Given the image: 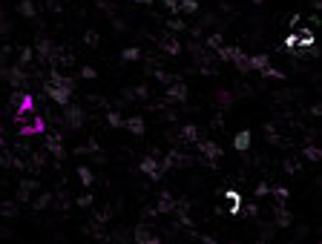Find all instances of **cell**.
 Segmentation results:
<instances>
[{
	"mask_svg": "<svg viewBox=\"0 0 322 244\" xmlns=\"http://www.w3.org/2000/svg\"><path fill=\"white\" fill-rule=\"evenodd\" d=\"M84 121H87V112H84V106L72 104V101L63 106V124H66L69 130H80V127H84Z\"/></svg>",
	"mask_w": 322,
	"mask_h": 244,
	"instance_id": "obj_1",
	"label": "cell"
},
{
	"mask_svg": "<svg viewBox=\"0 0 322 244\" xmlns=\"http://www.w3.org/2000/svg\"><path fill=\"white\" fill-rule=\"evenodd\" d=\"M187 95H190L187 84H184V80H173L170 87H167V92H164V101H167V104H184Z\"/></svg>",
	"mask_w": 322,
	"mask_h": 244,
	"instance_id": "obj_2",
	"label": "cell"
},
{
	"mask_svg": "<svg viewBox=\"0 0 322 244\" xmlns=\"http://www.w3.org/2000/svg\"><path fill=\"white\" fill-rule=\"evenodd\" d=\"M196 147L202 152V158L207 161V167H216V161L222 158V147L216 141H196Z\"/></svg>",
	"mask_w": 322,
	"mask_h": 244,
	"instance_id": "obj_3",
	"label": "cell"
},
{
	"mask_svg": "<svg viewBox=\"0 0 322 244\" xmlns=\"http://www.w3.org/2000/svg\"><path fill=\"white\" fill-rule=\"evenodd\" d=\"M190 164H193L190 155H184V152H179V149H170L167 158H164L158 167H161V173H167V170H173V167H190Z\"/></svg>",
	"mask_w": 322,
	"mask_h": 244,
	"instance_id": "obj_4",
	"label": "cell"
},
{
	"mask_svg": "<svg viewBox=\"0 0 322 244\" xmlns=\"http://www.w3.org/2000/svg\"><path fill=\"white\" fill-rule=\"evenodd\" d=\"M173 207H176V198H173V192H161L158 201H155V207L147 210V216H167V213H173Z\"/></svg>",
	"mask_w": 322,
	"mask_h": 244,
	"instance_id": "obj_5",
	"label": "cell"
},
{
	"mask_svg": "<svg viewBox=\"0 0 322 244\" xmlns=\"http://www.w3.org/2000/svg\"><path fill=\"white\" fill-rule=\"evenodd\" d=\"M138 170H141L144 175H147V178H152V181H158L161 175V167H158V161H155V155H144L141 161H138Z\"/></svg>",
	"mask_w": 322,
	"mask_h": 244,
	"instance_id": "obj_6",
	"label": "cell"
},
{
	"mask_svg": "<svg viewBox=\"0 0 322 244\" xmlns=\"http://www.w3.org/2000/svg\"><path fill=\"white\" fill-rule=\"evenodd\" d=\"M44 147L49 149V152H52V155L58 158V161H63V158H66V149H63V144H61V135H58V132H49V135H46Z\"/></svg>",
	"mask_w": 322,
	"mask_h": 244,
	"instance_id": "obj_7",
	"label": "cell"
},
{
	"mask_svg": "<svg viewBox=\"0 0 322 244\" xmlns=\"http://www.w3.org/2000/svg\"><path fill=\"white\" fill-rule=\"evenodd\" d=\"M46 84H52V87H61V89H66V92H75V80L69 78V75H63V72H58V69H52L49 72V80Z\"/></svg>",
	"mask_w": 322,
	"mask_h": 244,
	"instance_id": "obj_8",
	"label": "cell"
},
{
	"mask_svg": "<svg viewBox=\"0 0 322 244\" xmlns=\"http://www.w3.org/2000/svg\"><path fill=\"white\" fill-rule=\"evenodd\" d=\"M44 92H46V95H49V98H52V101H55V104H58V106H66V104H69V92H66V89H61V87H52V84H44Z\"/></svg>",
	"mask_w": 322,
	"mask_h": 244,
	"instance_id": "obj_9",
	"label": "cell"
},
{
	"mask_svg": "<svg viewBox=\"0 0 322 244\" xmlns=\"http://www.w3.org/2000/svg\"><path fill=\"white\" fill-rule=\"evenodd\" d=\"M124 130H130L135 138H141L144 132H147V124H144L141 115H133V118H124Z\"/></svg>",
	"mask_w": 322,
	"mask_h": 244,
	"instance_id": "obj_10",
	"label": "cell"
},
{
	"mask_svg": "<svg viewBox=\"0 0 322 244\" xmlns=\"http://www.w3.org/2000/svg\"><path fill=\"white\" fill-rule=\"evenodd\" d=\"M37 187H41V184H37L35 178H23V181H20V190H18V201H20V204H26Z\"/></svg>",
	"mask_w": 322,
	"mask_h": 244,
	"instance_id": "obj_11",
	"label": "cell"
},
{
	"mask_svg": "<svg viewBox=\"0 0 322 244\" xmlns=\"http://www.w3.org/2000/svg\"><path fill=\"white\" fill-rule=\"evenodd\" d=\"M6 78H9V84H12L15 89H20V87H23V84L29 80V75L23 72V66H12V69L6 72Z\"/></svg>",
	"mask_w": 322,
	"mask_h": 244,
	"instance_id": "obj_12",
	"label": "cell"
},
{
	"mask_svg": "<svg viewBox=\"0 0 322 244\" xmlns=\"http://www.w3.org/2000/svg\"><path fill=\"white\" fill-rule=\"evenodd\" d=\"M291 221H294L291 210H288L285 204H279V207L273 210V224H276V227H291Z\"/></svg>",
	"mask_w": 322,
	"mask_h": 244,
	"instance_id": "obj_13",
	"label": "cell"
},
{
	"mask_svg": "<svg viewBox=\"0 0 322 244\" xmlns=\"http://www.w3.org/2000/svg\"><path fill=\"white\" fill-rule=\"evenodd\" d=\"M179 138L184 141V144H196V141H202L198 138V127L196 124H184V127L179 130Z\"/></svg>",
	"mask_w": 322,
	"mask_h": 244,
	"instance_id": "obj_14",
	"label": "cell"
},
{
	"mask_svg": "<svg viewBox=\"0 0 322 244\" xmlns=\"http://www.w3.org/2000/svg\"><path fill=\"white\" fill-rule=\"evenodd\" d=\"M248 66L251 72H262L265 66H270V58L268 55H248Z\"/></svg>",
	"mask_w": 322,
	"mask_h": 244,
	"instance_id": "obj_15",
	"label": "cell"
},
{
	"mask_svg": "<svg viewBox=\"0 0 322 244\" xmlns=\"http://www.w3.org/2000/svg\"><path fill=\"white\" fill-rule=\"evenodd\" d=\"M224 198H227V204H230L227 213H230V216H239V213H242V195H239V192L227 190V192H224Z\"/></svg>",
	"mask_w": 322,
	"mask_h": 244,
	"instance_id": "obj_16",
	"label": "cell"
},
{
	"mask_svg": "<svg viewBox=\"0 0 322 244\" xmlns=\"http://www.w3.org/2000/svg\"><path fill=\"white\" fill-rule=\"evenodd\" d=\"M233 147L239 149V152H248V149H251V130L236 132V138H233Z\"/></svg>",
	"mask_w": 322,
	"mask_h": 244,
	"instance_id": "obj_17",
	"label": "cell"
},
{
	"mask_svg": "<svg viewBox=\"0 0 322 244\" xmlns=\"http://www.w3.org/2000/svg\"><path fill=\"white\" fill-rule=\"evenodd\" d=\"M158 44H161V49H164V52H167V55H181V44H179V40H176V37H173V35L161 37Z\"/></svg>",
	"mask_w": 322,
	"mask_h": 244,
	"instance_id": "obj_18",
	"label": "cell"
},
{
	"mask_svg": "<svg viewBox=\"0 0 322 244\" xmlns=\"http://www.w3.org/2000/svg\"><path fill=\"white\" fill-rule=\"evenodd\" d=\"M35 52L41 55V58H52V52H55L52 40H49V37H37V44H35Z\"/></svg>",
	"mask_w": 322,
	"mask_h": 244,
	"instance_id": "obj_19",
	"label": "cell"
},
{
	"mask_svg": "<svg viewBox=\"0 0 322 244\" xmlns=\"http://www.w3.org/2000/svg\"><path fill=\"white\" fill-rule=\"evenodd\" d=\"M150 235L152 233H150V227H147V224H135V230H133V241L135 244H144Z\"/></svg>",
	"mask_w": 322,
	"mask_h": 244,
	"instance_id": "obj_20",
	"label": "cell"
},
{
	"mask_svg": "<svg viewBox=\"0 0 322 244\" xmlns=\"http://www.w3.org/2000/svg\"><path fill=\"white\" fill-rule=\"evenodd\" d=\"M78 178H80V184H84V187H92V181H95V173H92L87 164H80V167H78Z\"/></svg>",
	"mask_w": 322,
	"mask_h": 244,
	"instance_id": "obj_21",
	"label": "cell"
},
{
	"mask_svg": "<svg viewBox=\"0 0 322 244\" xmlns=\"http://www.w3.org/2000/svg\"><path fill=\"white\" fill-rule=\"evenodd\" d=\"M236 52H239V49H236V46H219V49H216V58H219V61H224V63H227V61H233V55H236Z\"/></svg>",
	"mask_w": 322,
	"mask_h": 244,
	"instance_id": "obj_22",
	"label": "cell"
},
{
	"mask_svg": "<svg viewBox=\"0 0 322 244\" xmlns=\"http://www.w3.org/2000/svg\"><path fill=\"white\" fill-rule=\"evenodd\" d=\"M198 0H179V15H196Z\"/></svg>",
	"mask_w": 322,
	"mask_h": 244,
	"instance_id": "obj_23",
	"label": "cell"
},
{
	"mask_svg": "<svg viewBox=\"0 0 322 244\" xmlns=\"http://www.w3.org/2000/svg\"><path fill=\"white\" fill-rule=\"evenodd\" d=\"M18 12L23 15V18H35V15H37V9H35V3H32V0H20Z\"/></svg>",
	"mask_w": 322,
	"mask_h": 244,
	"instance_id": "obj_24",
	"label": "cell"
},
{
	"mask_svg": "<svg viewBox=\"0 0 322 244\" xmlns=\"http://www.w3.org/2000/svg\"><path fill=\"white\" fill-rule=\"evenodd\" d=\"M230 63H236V69H239V72H251V66H248V55L242 52V49L233 55V61H230Z\"/></svg>",
	"mask_w": 322,
	"mask_h": 244,
	"instance_id": "obj_25",
	"label": "cell"
},
{
	"mask_svg": "<svg viewBox=\"0 0 322 244\" xmlns=\"http://www.w3.org/2000/svg\"><path fill=\"white\" fill-rule=\"evenodd\" d=\"M302 155L308 158V161H313V164H316V161H319V158H322V149L316 147V144H308V147L302 149Z\"/></svg>",
	"mask_w": 322,
	"mask_h": 244,
	"instance_id": "obj_26",
	"label": "cell"
},
{
	"mask_svg": "<svg viewBox=\"0 0 322 244\" xmlns=\"http://www.w3.org/2000/svg\"><path fill=\"white\" fill-rule=\"evenodd\" d=\"M49 204H52V195H49V192H41V195L32 201V207H35V210H46Z\"/></svg>",
	"mask_w": 322,
	"mask_h": 244,
	"instance_id": "obj_27",
	"label": "cell"
},
{
	"mask_svg": "<svg viewBox=\"0 0 322 244\" xmlns=\"http://www.w3.org/2000/svg\"><path fill=\"white\" fill-rule=\"evenodd\" d=\"M107 124L112 127V130H121V127H124V115L121 112H107Z\"/></svg>",
	"mask_w": 322,
	"mask_h": 244,
	"instance_id": "obj_28",
	"label": "cell"
},
{
	"mask_svg": "<svg viewBox=\"0 0 322 244\" xmlns=\"http://www.w3.org/2000/svg\"><path fill=\"white\" fill-rule=\"evenodd\" d=\"M138 58H141V49H135V46H130V49H124V52H121V61H127V63L138 61Z\"/></svg>",
	"mask_w": 322,
	"mask_h": 244,
	"instance_id": "obj_29",
	"label": "cell"
},
{
	"mask_svg": "<svg viewBox=\"0 0 322 244\" xmlns=\"http://www.w3.org/2000/svg\"><path fill=\"white\" fill-rule=\"evenodd\" d=\"M32 55H35V49H32V46H23L20 55H18V66H26V63L32 61Z\"/></svg>",
	"mask_w": 322,
	"mask_h": 244,
	"instance_id": "obj_30",
	"label": "cell"
},
{
	"mask_svg": "<svg viewBox=\"0 0 322 244\" xmlns=\"http://www.w3.org/2000/svg\"><path fill=\"white\" fill-rule=\"evenodd\" d=\"M18 213V207L12 204V201H0V216H6V218H12Z\"/></svg>",
	"mask_w": 322,
	"mask_h": 244,
	"instance_id": "obj_31",
	"label": "cell"
},
{
	"mask_svg": "<svg viewBox=\"0 0 322 244\" xmlns=\"http://www.w3.org/2000/svg\"><path fill=\"white\" fill-rule=\"evenodd\" d=\"M262 75H265V78H273V80H285V72L273 69V66H265V69H262Z\"/></svg>",
	"mask_w": 322,
	"mask_h": 244,
	"instance_id": "obj_32",
	"label": "cell"
},
{
	"mask_svg": "<svg viewBox=\"0 0 322 244\" xmlns=\"http://www.w3.org/2000/svg\"><path fill=\"white\" fill-rule=\"evenodd\" d=\"M167 29H170V32H184L187 26H184V20L181 18H170L167 20Z\"/></svg>",
	"mask_w": 322,
	"mask_h": 244,
	"instance_id": "obj_33",
	"label": "cell"
},
{
	"mask_svg": "<svg viewBox=\"0 0 322 244\" xmlns=\"http://www.w3.org/2000/svg\"><path fill=\"white\" fill-rule=\"evenodd\" d=\"M270 192L279 198V204H285V198L291 195V192H288V187H270Z\"/></svg>",
	"mask_w": 322,
	"mask_h": 244,
	"instance_id": "obj_34",
	"label": "cell"
},
{
	"mask_svg": "<svg viewBox=\"0 0 322 244\" xmlns=\"http://www.w3.org/2000/svg\"><path fill=\"white\" fill-rule=\"evenodd\" d=\"M84 44H87V46H98V44H101L98 32H92V29H90V32H87V35H84Z\"/></svg>",
	"mask_w": 322,
	"mask_h": 244,
	"instance_id": "obj_35",
	"label": "cell"
},
{
	"mask_svg": "<svg viewBox=\"0 0 322 244\" xmlns=\"http://www.w3.org/2000/svg\"><path fill=\"white\" fill-rule=\"evenodd\" d=\"M205 46H207V49H219V46H222V35H210L205 40Z\"/></svg>",
	"mask_w": 322,
	"mask_h": 244,
	"instance_id": "obj_36",
	"label": "cell"
},
{
	"mask_svg": "<svg viewBox=\"0 0 322 244\" xmlns=\"http://www.w3.org/2000/svg\"><path fill=\"white\" fill-rule=\"evenodd\" d=\"M296 46H299V37H296V35H288L285 37V49H288V52H296Z\"/></svg>",
	"mask_w": 322,
	"mask_h": 244,
	"instance_id": "obj_37",
	"label": "cell"
},
{
	"mask_svg": "<svg viewBox=\"0 0 322 244\" xmlns=\"http://www.w3.org/2000/svg\"><path fill=\"white\" fill-rule=\"evenodd\" d=\"M80 78H87V80H95V78H98V72L92 69V66H80Z\"/></svg>",
	"mask_w": 322,
	"mask_h": 244,
	"instance_id": "obj_38",
	"label": "cell"
},
{
	"mask_svg": "<svg viewBox=\"0 0 322 244\" xmlns=\"http://www.w3.org/2000/svg\"><path fill=\"white\" fill-rule=\"evenodd\" d=\"M75 204H78V207H92V195H90V192H84V195H78Z\"/></svg>",
	"mask_w": 322,
	"mask_h": 244,
	"instance_id": "obj_39",
	"label": "cell"
},
{
	"mask_svg": "<svg viewBox=\"0 0 322 244\" xmlns=\"http://www.w3.org/2000/svg\"><path fill=\"white\" fill-rule=\"evenodd\" d=\"M164 3V9L173 12V15H179V0H161Z\"/></svg>",
	"mask_w": 322,
	"mask_h": 244,
	"instance_id": "obj_40",
	"label": "cell"
},
{
	"mask_svg": "<svg viewBox=\"0 0 322 244\" xmlns=\"http://www.w3.org/2000/svg\"><path fill=\"white\" fill-rule=\"evenodd\" d=\"M127 95H135V98H147V87H135V89H130V92H127Z\"/></svg>",
	"mask_w": 322,
	"mask_h": 244,
	"instance_id": "obj_41",
	"label": "cell"
},
{
	"mask_svg": "<svg viewBox=\"0 0 322 244\" xmlns=\"http://www.w3.org/2000/svg\"><path fill=\"white\" fill-rule=\"evenodd\" d=\"M253 192H256L259 198H262V195H268V192H270V184H256V190H253Z\"/></svg>",
	"mask_w": 322,
	"mask_h": 244,
	"instance_id": "obj_42",
	"label": "cell"
},
{
	"mask_svg": "<svg viewBox=\"0 0 322 244\" xmlns=\"http://www.w3.org/2000/svg\"><path fill=\"white\" fill-rule=\"evenodd\" d=\"M285 173H288V175H296V173H299V164H294V161H285Z\"/></svg>",
	"mask_w": 322,
	"mask_h": 244,
	"instance_id": "obj_43",
	"label": "cell"
},
{
	"mask_svg": "<svg viewBox=\"0 0 322 244\" xmlns=\"http://www.w3.org/2000/svg\"><path fill=\"white\" fill-rule=\"evenodd\" d=\"M245 213H248V216H259V207H256V204H253V201H251V204H245Z\"/></svg>",
	"mask_w": 322,
	"mask_h": 244,
	"instance_id": "obj_44",
	"label": "cell"
},
{
	"mask_svg": "<svg viewBox=\"0 0 322 244\" xmlns=\"http://www.w3.org/2000/svg\"><path fill=\"white\" fill-rule=\"evenodd\" d=\"M219 101H222V106H230L233 104V98L227 95V92H219Z\"/></svg>",
	"mask_w": 322,
	"mask_h": 244,
	"instance_id": "obj_45",
	"label": "cell"
},
{
	"mask_svg": "<svg viewBox=\"0 0 322 244\" xmlns=\"http://www.w3.org/2000/svg\"><path fill=\"white\" fill-rule=\"evenodd\" d=\"M144 244H164V241H161L158 235H150V238H147V241H144Z\"/></svg>",
	"mask_w": 322,
	"mask_h": 244,
	"instance_id": "obj_46",
	"label": "cell"
},
{
	"mask_svg": "<svg viewBox=\"0 0 322 244\" xmlns=\"http://www.w3.org/2000/svg\"><path fill=\"white\" fill-rule=\"evenodd\" d=\"M202 244H216V238L213 235H202Z\"/></svg>",
	"mask_w": 322,
	"mask_h": 244,
	"instance_id": "obj_47",
	"label": "cell"
},
{
	"mask_svg": "<svg viewBox=\"0 0 322 244\" xmlns=\"http://www.w3.org/2000/svg\"><path fill=\"white\" fill-rule=\"evenodd\" d=\"M135 3H144V6H147V3H155V0H135Z\"/></svg>",
	"mask_w": 322,
	"mask_h": 244,
	"instance_id": "obj_48",
	"label": "cell"
},
{
	"mask_svg": "<svg viewBox=\"0 0 322 244\" xmlns=\"http://www.w3.org/2000/svg\"><path fill=\"white\" fill-rule=\"evenodd\" d=\"M3 235H6V227H0V238H3Z\"/></svg>",
	"mask_w": 322,
	"mask_h": 244,
	"instance_id": "obj_49",
	"label": "cell"
},
{
	"mask_svg": "<svg viewBox=\"0 0 322 244\" xmlns=\"http://www.w3.org/2000/svg\"><path fill=\"white\" fill-rule=\"evenodd\" d=\"M251 3H256V6H259V3H265V0H251Z\"/></svg>",
	"mask_w": 322,
	"mask_h": 244,
	"instance_id": "obj_50",
	"label": "cell"
},
{
	"mask_svg": "<svg viewBox=\"0 0 322 244\" xmlns=\"http://www.w3.org/2000/svg\"><path fill=\"white\" fill-rule=\"evenodd\" d=\"M256 244H268V241H256Z\"/></svg>",
	"mask_w": 322,
	"mask_h": 244,
	"instance_id": "obj_51",
	"label": "cell"
},
{
	"mask_svg": "<svg viewBox=\"0 0 322 244\" xmlns=\"http://www.w3.org/2000/svg\"><path fill=\"white\" fill-rule=\"evenodd\" d=\"M84 244H92V241H84Z\"/></svg>",
	"mask_w": 322,
	"mask_h": 244,
	"instance_id": "obj_52",
	"label": "cell"
}]
</instances>
